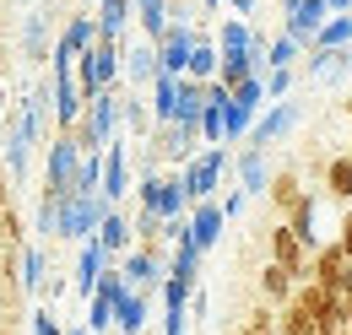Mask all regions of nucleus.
I'll list each match as a JSON object with an SVG mask.
<instances>
[{
  "label": "nucleus",
  "instance_id": "nucleus-26",
  "mask_svg": "<svg viewBox=\"0 0 352 335\" xmlns=\"http://www.w3.org/2000/svg\"><path fill=\"white\" fill-rule=\"evenodd\" d=\"M325 195L342 200V206H352V157L347 152H336V157L325 163Z\"/></svg>",
  "mask_w": 352,
  "mask_h": 335
},
{
  "label": "nucleus",
  "instance_id": "nucleus-25",
  "mask_svg": "<svg viewBox=\"0 0 352 335\" xmlns=\"http://www.w3.org/2000/svg\"><path fill=\"white\" fill-rule=\"evenodd\" d=\"M22 54H28V60H49V54H54V43H49V16H44V11H33V16L22 22Z\"/></svg>",
  "mask_w": 352,
  "mask_h": 335
},
{
  "label": "nucleus",
  "instance_id": "nucleus-43",
  "mask_svg": "<svg viewBox=\"0 0 352 335\" xmlns=\"http://www.w3.org/2000/svg\"><path fill=\"white\" fill-rule=\"evenodd\" d=\"M298 5H304V0H282V16H293V11H298Z\"/></svg>",
  "mask_w": 352,
  "mask_h": 335
},
{
  "label": "nucleus",
  "instance_id": "nucleus-42",
  "mask_svg": "<svg viewBox=\"0 0 352 335\" xmlns=\"http://www.w3.org/2000/svg\"><path fill=\"white\" fill-rule=\"evenodd\" d=\"M0 211H11V178H6V168H0Z\"/></svg>",
  "mask_w": 352,
  "mask_h": 335
},
{
  "label": "nucleus",
  "instance_id": "nucleus-15",
  "mask_svg": "<svg viewBox=\"0 0 352 335\" xmlns=\"http://www.w3.org/2000/svg\"><path fill=\"white\" fill-rule=\"evenodd\" d=\"M92 238H98V249H103L109 259H114V265H120V259L131 254V244H135V233H131V216H125V211L114 206L109 216H103V222H98V233H92Z\"/></svg>",
  "mask_w": 352,
  "mask_h": 335
},
{
  "label": "nucleus",
  "instance_id": "nucleus-51",
  "mask_svg": "<svg viewBox=\"0 0 352 335\" xmlns=\"http://www.w3.org/2000/svg\"><path fill=\"white\" fill-rule=\"evenodd\" d=\"M347 157H352V152H347Z\"/></svg>",
  "mask_w": 352,
  "mask_h": 335
},
{
  "label": "nucleus",
  "instance_id": "nucleus-13",
  "mask_svg": "<svg viewBox=\"0 0 352 335\" xmlns=\"http://www.w3.org/2000/svg\"><path fill=\"white\" fill-rule=\"evenodd\" d=\"M222 227H228V216H222L217 200H201V206H190V244L201 254H212L222 244Z\"/></svg>",
  "mask_w": 352,
  "mask_h": 335
},
{
  "label": "nucleus",
  "instance_id": "nucleus-35",
  "mask_svg": "<svg viewBox=\"0 0 352 335\" xmlns=\"http://www.w3.org/2000/svg\"><path fill=\"white\" fill-rule=\"evenodd\" d=\"M87 330H92V335H109V330H114V303L87 297Z\"/></svg>",
  "mask_w": 352,
  "mask_h": 335
},
{
  "label": "nucleus",
  "instance_id": "nucleus-10",
  "mask_svg": "<svg viewBox=\"0 0 352 335\" xmlns=\"http://www.w3.org/2000/svg\"><path fill=\"white\" fill-rule=\"evenodd\" d=\"M265 244H271V265L293 270V281H309V259H314V254L298 244V233H293L287 222H276V227L265 233Z\"/></svg>",
  "mask_w": 352,
  "mask_h": 335
},
{
  "label": "nucleus",
  "instance_id": "nucleus-20",
  "mask_svg": "<svg viewBox=\"0 0 352 335\" xmlns=\"http://www.w3.org/2000/svg\"><path fill=\"white\" fill-rule=\"evenodd\" d=\"M293 292H298L293 270H282V265H271V259H265V270H261V297L271 303V308H287V303H293Z\"/></svg>",
  "mask_w": 352,
  "mask_h": 335
},
{
  "label": "nucleus",
  "instance_id": "nucleus-40",
  "mask_svg": "<svg viewBox=\"0 0 352 335\" xmlns=\"http://www.w3.org/2000/svg\"><path fill=\"white\" fill-rule=\"evenodd\" d=\"M336 244H342V254H347V265H352V211L342 216V227H336Z\"/></svg>",
  "mask_w": 352,
  "mask_h": 335
},
{
  "label": "nucleus",
  "instance_id": "nucleus-19",
  "mask_svg": "<svg viewBox=\"0 0 352 335\" xmlns=\"http://www.w3.org/2000/svg\"><path fill=\"white\" fill-rule=\"evenodd\" d=\"M146 308H152V292H125L120 297V308H114V330L120 335H141L146 330Z\"/></svg>",
  "mask_w": 352,
  "mask_h": 335
},
{
  "label": "nucleus",
  "instance_id": "nucleus-27",
  "mask_svg": "<svg viewBox=\"0 0 352 335\" xmlns=\"http://www.w3.org/2000/svg\"><path fill=\"white\" fill-rule=\"evenodd\" d=\"M250 43H255V27H250L244 16H228L217 27V54H244Z\"/></svg>",
  "mask_w": 352,
  "mask_h": 335
},
{
  "label": "nucleus",
  "instance_id": "nucleus-18",
  "mask_svg": "<svg viewBox=\"0 0 352 335\" xmlns=\"http://www.w3.org/2000/svg\"><path fill=\"white\" fill-rule=\"evenodd\" d=\"M125 76H131L135 86H152L157 82V76H163V65H157V43H131V49H125Z\"/></svg>",
  "mask_w": 352,
  "mask_h": 335
},
{
  "label": "nucleus",
  "instance_id": "nucleus-32",
  "mask_svg": "<svg viewBox=\"0 0 352 335\" xmlns=\"http://www.w3.org/2000/svg\"><path fill=\"white\" fill-rule=\"evenodd\" d=\"M228 335H276V308H271V303L250 308V314H244V325H239V330H228Z\"/></svg>",
  "mask_w": 352,
  "mask_h": 335
},
{
  "label": "nucleus",
  "instance_id": "nucleus-22",
  "mask_svg": "<svg viewBox=\"0 0 352 335\" xmlns=\"http://www.w3.org/2000/svg\"><path fill=\"white\" fill-rule=\"evenodd\" d=\"M179 82L184 76H157L152 82V125H174L179 119Z\"/></svg>",
  "mask_w": 352,
  "mask_h": 335
},
{
  "label": "nucleus",
  "instance_id": "nucleus-11",
  "mask_svg": "<svg viewBox=\"0 0 352 335\" xmlns=\"http://www.w3.org/2000/svg\"><path fill=\"white\" fill-rule=\"evenodd\" d=\"M293 125H298V103H265V114L255 119V130H250V141L244 146H255V152H265L271 141H282V135H293Z\"/></svg>",
  "mask_w": 352,
  "mask_h": 335
},
{
  "label": "nucleus",
  "instance_id": "nucleus-23",
  "mask_svg": "<svg viewBox=\"0 0 352 335\" xmlns=\"http://www.w3.org/2000/svg\"><path fill=\"white\" fill-rule=\"evenodd\" d=\"M131 5H135V22H141V38L146 43H157L168 33V22H174L168 16V0H131Z\"/></svg>",
  "mask_w": 352,
  "mask_h": 335
},
{
  "label": "nucleus",
  "instance_id": "nucleus-24",
  "mask_svg": "<svg viewBox=\"0 0 352 335\" xmlns=\"http://www.w3.org/2000/svg\"><path fill=\"white\" fill-rule=\"evenodd\" d=\"M217 65H222V54H217V38L212 33H201V43L190 49V82H217Z\"/></svg>",
  "mask_w": 352,
  "mask_h": 335
},
{
  "label": "nucleus",
  "instance_id": "nucleus-4",
  "mask_svg": "<svg viewBox=\"0 0 352 335\" xmlns=\"http://www.w3.org/2000/svg\"><path fill=\"white\" fill-rule=\"evenodd\" d=\"M76 168H82V152H76V141L65 135V130H54L44 146V189L49 195H76Z\"/></svg>",
  "mask_w": 352,
  "mask_h": 335
},
{
  "label": "nucleus",
  "instance_id": "nucleus-16",
  "mask_svg": "<svg viewBox=\"0 0 352 335\" xmlns=\"http://www.w3.org/2000/svg\"><path fill=\"white\" fill-rule=\"evenodd\" d=\"M233 173H239V189L244 195H265L271 189V163H265V152H255V146L233 152Z\"/></svg>",
  "mask_w": 352,
  "mask_h": 335
},
{
  "label": "nucleus",
  "instance_id": "nucleus-47",
  "mask_svg": "<svg viewBox=\"0 0 352 335\" xmlns=\"http://www.w3.org/2000/svg\"><path fill=\"white\" fill-rule=\"evenodd\" d=\"M0 108H6V86H0Z\"/></svg>",
  "mask_w": 352,
  "mask_h": 335
},
{
  "label": "nucleus",
  "instance_id": "nucleus-5",
  "mask_svg": "<svg viewBox=\"0 0 352 335\" xmlns=\"http://www.w3.org/2000/svg\"><path fill=\"white\" fill-rule=\"evenodd\" d=\"M135 200L141 211H152V216H163V222H174V216H190V200H184V184H179V173H141V184H135Z\"/></svg>",
  "mask_w": 352,
  "mask_h": 335
},
{
  "label": "nucleus",
  "instance_id": "nucleus-44",
  "mask_svg": "<svg viewBox=\"0 0 352 335\" xmlns=\"http://www.w3.org/2000/svg\"><path fill=\"white\" fill-rule=\"evenodd\" d=\"M65 335H92L87 325H65Z\"/></svg>",
  "mask_w": 352,
  "mask_h": 335
},
{
  "label": "nucleus",
  "instance_id": "nucleus-14",
  "mask_svg": "<svg viewBox=\"0 0 352 335\" xmlns=\"http://www.w3.org/2000/svg\"><path fill=\"white\" fill-rule=\"evenodd\" d=\"M120 103H125V97L109 86V92L87 97V108H82V119L98 130V141H103V146H109V141H120Z\"/></svg>",
  "mask_w": 352,
  "mask_h": 335
},
{
  "label": "nucleus",
  "instance_id": "nucleus-33",
  "mask_svg": "<svg viewBox=\"0 0 352 335\" xmlns=\"http://www.w3.org/2000/svg\"><path fill=\"white\" fill-rule=\"evenodd\" d=\"M276 335H314V319L298 303H287V308H276Z\"/></svg>",
  "mask_w": 352,
  "mask_h": 335
},
{
  "label": "nucleus",
  "instance_id": "nucleus-9",
  "mask_svg": "<svg viewBox=\"0 0 352 335\" xmlns=\"http://www.w3.org/2000/svg\"><path fill=\"white\" fill-rule=\"evenodd\" d=\"M120 270H125V281H131L135 292H157L163 281H168V265H163V244H135L125 259H120Z\"/></svg>",
  "mask_w": 352,
  "mask_h": 335
},
{
  "label": "nucleus",
  "instance_id": "nucleus-8",
  "mask_svg": "<svg viewBox=\"0 0 352 335\" xmlns=\"http://www.w3.org/2000/svg\"><path fill=\"white\" fill-rule=\"evenodd\" d=\"M206 27H195V22H168V33L157 38V65H163V76H184L190 71V49L201 43Z\"/></svg>",
  "mask_w": 352,
  "mask_h": 335
},
{
  "label": "nucleus",
  "instance_id": "nucleus-38",
  "mask_svg": "<svg viewBox=\"0 0 352 335\" xmlns=\"http://www.w3.org/2000/svg\"><path fill=\"white\" fill-rule=\"evenodd\" d=\"M217 206H222V216H228V222H233V216H239V211L250 206V195H244V189H239V184H233V189H228V195H222Z\"/></svg>",
  "mask_w": 352,
  "mask_h": 335
},
{
  "label": "nucleus",
  "instance_id": "nucleus-29",
  "mask_svg": "<svg viewBox=\"0 0 352 335\" xmlns=\"http://www.w3.org/2000/svg\"><path fill=\"white\" fill-rule=\"evenodd\" d=\"M120 125L131 130V135H141V141H146V135H152V103H141V97H125V103H120Z\"/></svg>",
  "mask_w": 352,
  "mask_h": 335
},
{
  "label": "nucleus",
  "instance_id": "nucleus-6",
  "mask_svg": "<svg viewBox=\"0 0 352 335\" xmlns=\"http://www.w3.org/2000/svg\"><path fill=\"white\" fill-rule=\"evenodd\" d=\"M309 281H314V287H325L331 297H347L352 265H347V254H342L336 238H325V244L314 249V259H309Z\"/></svg>",
  "mask_w": 352,
  "mask_h": 335
},
{
  "label": "nucleus",
  "instance_id": "nucleus-37",
  "mask_svg": "<svg viewBox=\"0 0 352 335\" xmlns=\"http://www.w3.org/2000/svg\"><path fill=\"white\" fill-rule=\"evenodd\" d=\"M28 319H33V335H65V325L54 319V308H33Z\"/></svg>",
  "mask_w": 352,
  "mask_h": 335
},
{
  "label": "nucleus",
  "instance_id": "nucleus-36",
  "mask_svg": "<svg viewBox=\"0 0 352 335\" xmlns=\"http://www.w3.org/2000/svg\"><path fill=\"white\" fill-rule=\"evenodd\" d=\"M287 92H293V71H265V97L271 103H282Z\"/></svg>",
  "mask_w": 352,
  "mask_h": 335
},
{
  "label": "nucleus",
  "instance_id": "nucleus-7",
  "mask_svg": "<svg viewBox=\"0 0 352 335\" xmlns=\"http://www.w3.org/2000/svg\"><path fill=\"white\" fill-rule=\"evenodd\" d=\"M54 65V82H49V108H54V119H60V130H71L76 119H82V86H76V65H65V60H49Z\"/></svg>",
  "mask_w": 352,
  "mask_h": 335
},
{
  "label": "nucleus",
  "instance_id": "nucleus-2",
  "mask_svg": "<svg viewBox=\"0 0 352 335\" xmlns=\"http://www.w3.org/2000/svg\"><path fill=\"white\" fill-rule=\"evenodd\" d=\"M109 211L114 206H109L103 195H65V200H60V222H54V238H60V244H87Z\"/></svg>",
  "mask_w": 352,
  "mask_h": 335
},
{
  "label": "nucleus",
  "instance_id": "nucleus-31",
  "mask_svg": "<svg viewBox=\"0 0 352 335\" xmlns=\"http://www.w3.org/2000/svg\"><path fill=\"white\" fill-rule=\"evenodd\" d=\"M44 249L38 244H22V292H44Z\"/></svg>",
  "mask_w": 352,
  "mask_h": 335
},
{
  "label": "nucleus",
  "instance_id": "nucleus-21",
  "mask_svg": "<svg viewBox=\"0 0 352 335\" xmlns=\"http://www.w3.org/2000/svg\"><path fill=\"white\" fill-rule=\"evenodd\" d=\"M265 195H271V206L287 216V211L304 200V178H298V168H276V173H271V189H265Z\"/></svg>",
  "mask_w": 352,
  "mask_h": 335
},
{
  "label": "nucleus",
  "instance_id": "nucleus-17",
  "mask_svg": "<svg viewBox=\"0 0 352 335\" xmlns=\"http://www.w3.org/2000/svg\"><path fill=\"white\" fill-rule=\"evenodd\" d=\"M109 265H114V259L98 249V238H87V244H82V254H76V281H71V287H76L82 297H92V292H98V276H103Z\"/></svg>",
  "mask_w": 352,
  "mask_h": 335
},
{
  "label": "nucleus",
  "instance_id": "nucleus-46",
  "mask_svg": "<svg viewBox=\"0 0 352 335\" xmlns=\"http://www.w3.org/2000/svg\"><path fill=\"white\" fill-rule=\"evenodd\" d=\"M342 108H347V119H352V97H347V103H342Z\"/></svg>",
  "mask_w": 352,
  "mask_h": 335
},
{
  "label": "nucleus",
  "instance_id": "nucleus-49",
  "mask_svg": "<svg viewBox=\"0 0 352 335\" xmlns=\"http://www.w3.org/2000/svg\"><path fill=\"white\" fill-rule=\"evenodd\" d=\"M0 335H11V330H6V325H0Z\"/></svg>",
  "mask_w": 352,
  "mask_h": 335
},
{
  "label": "nucleus",
  "instance_id": "nucleus-39",
  "mask_svg": "<svg viewBox=\"0 0 352 335\" xmlns=\"http://www.w3.org/2000/svg\"><path fill=\"white\" fill-rule=\"evenodd\" d=\"M184 319L190 308H163V335H184Z\"/></svg>",
  "mask_w": 352,
  "mask_h": 335
},
{
  "label": "nucleus",
  "instance_id": "nucleus-30",
  "mask_svg": "<svg viewBox=\"0 0 352 335\" xmlns=\"http://www.w3.org/2000/svg\"><path fill=\"white\" fill-rule=\"evenodd\" d=\"M314 49H325V54H336V49H352V16H331V22L320 27Z\"/></svg>",
  "mask_w": 352,
  "mask_h": 335
},
{
  "label": "nucleus",
  "instance_id": "nucleus-1",
  "mask_svg": "<svg viewBox=\"0 0 352 335\" xmlns=\"http://www.w3.org/2000/svg\"><path fill=\"white\" fill-rule=\"evenodd\" d=\"M120 71H125V43L120 38H98L76 60V86H82V103L98 97V92H109V86L120 82Z\"/></svg>",
  "mask_w": 352,
  "mask_h": 335
},
{
  "label": "nucleus",
  "instance_id": "nucleus-48",
  "mask_svg": "<svg viewBox=\"0 0 352 335\" xmlns=\"http://www.w3.org/2000/svg\"><path fill=\"white\" fill-rule=\"evenodd\" d=\"M0 76H6V54H0Z\"/></svg>",
  "mask_w": 352,
  "mask_h": 335
},
{
  "label": "nucleus",
  "instance_id": "nucleus-45",
  "mask_svg": "<svg viewBox=\"0 0 352 335\" xmlns=\"http://www.w3.org/2000/svg\"><path fill=\"white\" fill-rule=\"evenodd\" d=\"M217 5H228V0H201V11H217Z\"/></svg>",
  "mask_w": 352,
  "mask_h": 335
},
{
  "label": "nucleus",
  "instance_id": "nucleus-12",
  "mask_svg": "<svg viewBox=\"0 0 352 335\" xmlns=\"http://www.w3.org/2000/svg\"><path fill=\"white\" fill-rule=\"evenodd\" d=\"M125 195H131V152H125V141H109V152H103V200L120 206Z\"/></svg>",
  "mask_w": 352,
  "mask_h": 335
},
{
  "label": "nucleus",
  "instance_id": "nucleus-34",
  "mask_svg": "<svg viewBox=\"0 0 352 335\" xmlns=\"http://www.w3.org/2000/svg\"><path fill=\"white\" fill-rule=\"evenodd\" d=\"M28 244V227H22V211H0V249H22Z\"/></svg>",
  "mask_w": 352,
  "mask_h": 335
},
{
  "label": "nucleus",
  "instance_id": "nucleus-50",
  "mask_svg": "<svg viewBox=\"0 0 352 335\" xmlns=\"http://www.w3.org/2000/svg\"><path fill=\"white\" fill-rule=\"evenodd\" d=\"M98 5H103V0H98Z\"/></svg>",
  "mask_w": 352,
  "mask_h": 335
},
{
  "label": "nucleus",
  "instance_id": "nucleus-3",
  "mask_svg": "<svg viewBox=\"0 0 352 335\" xmlns=\"http://www.w3.org/2000/svg\"><path fill=\"white\" fill-rule=\"evenodd\" d=\"M228 163H233V152L228 146H206L195 163L179 168V184H184V200L190 206H201V200H212L222 189V173H228Z\"/></svg>",
  "mask_w": 352,
  "mask_h": 335
},
{
  "label": "nucleus",
  "instance_id": "nucleus-41",
  "mask_svg": "<svg viewBox=\"0 0 352 335\" xmlns=\"http://www.w3.org/2000/svg\"><path fill=\"white\" fill-rule=\"evenodd\" d=\"M228 5H233V16H244V22H250V16H255V5H261V0H228Z\"/></svg>",
  "mask_w": 352,
  "mask_h": 335
},
{
  "label": "nucleus",
  "instance_id": "nucleus-28",
  "mask_svg": "<svg viewBox=\"0 0 352 335\" xmlns=\"http://www.w3.org/2000/svg\"><path fill=\"white\" fill-rule=\"evenodd\" d=\"M298 54H304V43L293 38V33H276V38L265 43V71H293Z\"/></svg>",
  "mask_w": 352,
  "mask_h": 335
}]
</instances>
